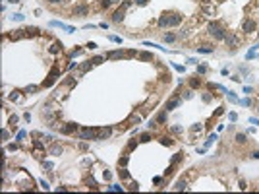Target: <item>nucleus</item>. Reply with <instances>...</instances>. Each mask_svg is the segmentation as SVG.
<instances>
[{"label":"nucleus","mask_w":259,"mask_h":194,"mask_svg":"<svg viewBox=\"0 0 259 194\" xmlns=\"http://www.w3.org/2000/svg\"><path fill=\"white\" fill-rule=\"evenodd\" d=\"M207 29H209V35H211V37H215V39H219V41H224V37H226V29L223 27V25H219L216 22H211Z\"/></svg>","instance_id":"nucleus-1"},{"label":"nucleus","mask_w":259,"mask_h":194,"mask_svg":"<svg viewBox=\"0 0 259 194\" xmlns=\"http://www.w3.org/2000/svg\"><path fill=\"white\" fill-rule=\"evenodd\" d=\"M79 138L81 140H99V134H97V130H93V128H83L81 132H79Z\"/></svg>","instance_id":"nucleus-2"},{"label":"nucleus","mask_w":259,"mask_h":194,"mask_svg":"<svg viewBox=\"0 0 259 194\" xmlns=\"http://www.w3.org/2000/svg\"><path fill=\"white\" fill-rule=\"evenodd\" d=\"M224 43H226V47H232V49H236L240 41H238V37H236L234 33H226V37H224Z\"/></svg>","instance_id":"nucleus-3"},{"label":"nucleus","mask_w":259,"mask_h":194,"mask_svg":"<svg viewBox=\"0 0 259 194\" xmlns=\"http://www.w3.org/2000/svg\"><path fill=\"white\" fill-rule=\"evenodd\" d=\"M255 27H257V23L253 22V19H246V22L242 23V29H244L246 33H251V31H255Z\"/></svg>","instance_id":"nucleus-4"},{"label":"nucleus","mask_w":259,"mask_h":194,"mask_svg":"<svg viewBox=\"0 0 259 194\" xmlns=\"http://www.w3.org/2000/svg\"><path fill=\"white\" fill-rule=\"evenodd\" d=\"M180 22H182L180 14H168V25H178Z\"/></svg>","instance_id":"nucleus-5"},{"label":"nucleus","mask_w":259,"mask_h":194,"mask_svg":"<svg viewBox=\"0 0 259 194\" xmlns=\"http://www.w3.org/2000/svg\"><path fill=\"white\" fill-rule=\"evenodd\" d=\"M87 14V4H79L73 8V16H85Z\"/></svg>","instance_id":"nucleus-6"},{"label":"nucleus","mask_w":259,"mask_h":194,"mask_svg":"<svg viewBox=\"0 0 259 194\" xmlns=\"http://www.w3.org/2000/svg\"><path fill=\"white\" fill-rule=\"evenodd\" d=\"M76 130H77V124H72L70 122V124H66V126H62L60 132L62 134H72V132H76Z\"/></svg>","instance_id":"nucleus-7"},{"label":"nucleus","mask_w":259,"mask_h":194,"mask_svg":"<svg viewBox=\"0 0 259 194\" xmlns=\"http://www.w3.org/2000/svg\"><path fill=\"white\" fill-rule=\"evenodd\" d=\"M124 10H126V8L116 10V12L112 14V22H116V23H118V22H122V19H124Z\"/></svg>","instance_id":"nucleus-8"},{"label":"nucleus","mask_w":259,"mask_h":194,"mask_svg":"<svg viewBox=\"0 0 259 194\" xmlns=\"http://www.w3.org/2000/svg\"><path fill=\"white\" fill-rule=\"evenodd\" d=\"M122 56H124L122 51H110V52H107V58H122Z\"/></svg>","instance_id":"nucleus-9"},{"label":"nucleus","mask_w":259,"mask_h":194,"mask_svg":"<svg viewBox=\"0 0 259 194\" xmlns=\"http://www.w3.org/2000/svg\"><path fill=\"white\" fill-rule=\"evenodd\" d=\"M162 39H165L166 43H174V41H176L178 37H176V35H174V33H170V31H166V33L162 35Z\"/></svg>","instance_id":"nucleus-10"},{"label":"nucleus","mask_w":259,"mask_h":194,"mask_svg":"<svg viewBox=\"0 0 259 194\" xmlns=\"http://www.w3.org/2000/svg\"><path fill=\"white\" fill-rule=\"evenodd\" d=\"M110 132H112L110 128H101V130H99V140H104V138H108V136H110Z\"/></svg>","instance_id":"nucleus-11"},{"label":"nucleus","mask_w":259,"mask_h":194,"mask_svg":"<svg viewBox=\"0 0 259 194\" xmlns=\"http://www.w3.org/2000/svg\"><path fill=\"white\" fill-rule=\"evenodd\" d=\"M178 105H180V99H170V101L166 103V111H170V109H176Z\"/></svg>","instance_id":"nucleus-12"},{"label":"nucleus","mask_w":259,"mask_h":194,"mask_svg":"<svg viewBox=\"0 0 259 194\" xmlns=\"http://www.w3.org/2000/svg\"><path fill=\"white\" fill-rule=\"evenodd\" d=\"M62 153V146H58V144H54L50 148V155H60Z\"/></svg>","instance_id":"nucleus-13"},{"label":"nucleus","mask_w":259,"mask_h":194,"mask_svg":"<svg viewBox=\"0 0 259 194\" xmlns=\"http://www.w3.org/2000/svg\"><path fill=\"white\" fill-rule=\"evenodd\" d=\"M174 190H188L186 181H178V182H176V186H174Z\"/></svg>","instance_id":"nucleus-14"},{"label":"nucleus","mask_w":259,"mask_h":194,"mask_svg":"<svg viewBox=\"0 0 259 194\" xmlns=\"http://www.w3.org/2000/svg\"><path fill=\"white\" fill-rule=\"evenodd\" d=\"M158 25H161V27H166V25H168V14H165V16L158 18Z\"/></svg>","instance_id":"nucleus-15"},{"label":"nucleus","mask_w":259,"mask_h":194,"mask_svg":"<svg viewBox=\"0 0 259 194\" xmlns=\"http://www.w3.org/2000/svg\"><path fill=\"white\" fill-rule=\"evenodd\" d=\"M236 142L238 144H246L247 142V136L246 134H236Z\"/></svg>","instance_id":"nucleus-16"},{"label":"nucleus","mask_w":259,"mask_h":194,"mask_svg":"<svg viewBox=\"0 0 259 194\" xmlns=\"http://www.w3.org/2000/svg\"><path fill=\"white\" fill-rule=\"evenodd\" d=\"M197 52H203V55H209V52H213V47H197Z\"/></svg>","instance_id":"nucleus-17"},{"label":"nucleus","mask_w":259,"mask_h":194,"mask_svg":"<svg viewBox=\"0 0 259 194\" xmlns=\"http://www.w3.org/2000/svg\"><path fill=\"white\" fill-rule=\"evenodd\" d=\"M139 58L141 60H153V55L151 52H139Z\"/></svg>","instance_id":"nucleus-18"},{"label":"nucleus","mask_w":259,"mask_h":194,"mask_svg":"<svg viewBox=\"0 0 259 194\" xmlns=\"http://www.w3.org/2000/svg\"><path fill=\"white\" fill-rule=\"evenodd\" d=\"M165 120H166V111H162V113H158V115H157V122H161V124H162Z\"/></svg>","instance_id":"nucleus-19"},{"label":"nucleus","mask_w":259,"mask_h":194,"mask_svg":"<svg viewBox=\"0 0 259 194\" xmlns=\"http://www.w3.org/2000/svg\"><path fill=\"white\" fill-rule=\"evenodd\" d=\"M189 86H192V87H199V86H201V80H199V78H193V80L189 82Z\"/></svg>","instance_id":"nucleus-20"},{"label":"nucleus","mask_w":259,"mask_h":194,"mask_svg":"<svg viewBox=\"0 0 259 194\" xmlns=\"http://www.w3.org/2000/svg\"><path fill=\"white\" fill-rule=\"evenodd\" d=\"M215 140H216V134H211V136H209V138H207V144H205V148H209V146H211V144H213V142H215Z\"/></svg>","instance_id":"nucleus-21"},{"label":"nucleus","mask_w":259,"mask_h":194,"mask_svg":"<svg viewBox=\"0 0 259 194\" xmlns=\"http://www.w3.org/2000/svg\"><path fill=\"white\" fill-rule=\"evenodd\" d=\"M91 66H93V62L89 60V62H85V64L81 66V72H87V70H91Z\"/></svg>","instance_id":"nucleus-22"},{"label":"nucleus","mask_w":259,"mask_h":194,"mask_svg":"<svg viewBox=\"0 0 259 194\" xmlns=\"http://www.w3.org/2000/svg\"><path fill=\"white\" fill-rule=\"evenodd\" d=\"M161 144H165V146H172V138H161Z\"/></svg>","instance_id":"nucleus-23"},{"label":"nucleus","mask_w":259,"mask_h":194,"mask_svg":"<svg viewBox=\"0 0 259 194\" xmlns=\"http://www.w3.org/2000/svg\"><path fill=\"white\" fill-rule=\"evenodd\" d=\"M37 90H39L37 86H27V87H25V91H27V93H35Z\"/></svg>","instance_id":"nucleus-24"},{"label":"nucleus","mask_w":259,"mask_h":194,"mask_svg":"<svg viewBox=\"0 0 259 194\" xmlns=\"http://www.w3.org/2000/svg\"><path fill=\"white\" fill-rule=\"evenodd\" d=\"M60 47H62L60 43H54V45L50 47V52H58V51H60Z\"/></svg>","instance_id":"nucleus-25"},{"label":"nucleus","mask_w":259,"mask_h":194,"mask_svg":"<svg viewBox=\"0 0 259 194\" xmlns=\"http://www.w3.org/2000/svg\"><path fill=\"white\" fill-rule=\"evenodd\" d=\"M205 72H207V66H205V64L197 66V74H205Z\"/></svg>","instance_id":"nucleus-26"},{"label":"nucleus","mask_w":259,"mask_h":194,"mask_svg":"<svg viewBox=\"0 0 259 194\" xmlns=\"http://www.w3.org/2000/svg\"><path fill=\"white\" fill-rule=\"evenodd\" d=\"M128 161H130V157H128V155H124L122 159H120V165H122V167H126V165H128Z\"/></svg>","instance_id":"nucleus-27"},{"label":"nucleus","mask_w":259,"mask_h":194,"mask_svg":"<svg viewBox=\"0 0 259 194\" xmlns=\"http://www.w3.org/2000/svg\"><path fill=\"white\" fill-rule=\"evenodd\" d=\"M120 177H122V179H130V173L126 171V169H122V171H120Z\"/></svg>","instance_id":"nucleus-28"},{"label":"nucleus","mask_w":259,"mask_h":194,"mask_svg":"<svg viewBox=\"0 0 259 194\" xmlns=\"http://www.w3.org/2000/svg\"><path fill=\"white\" fill-rule=\"evenodd\" d=\"M91 62H93V64H101V62H103V56H95Z\"/></svg>","instance_id":"nucleus-29"},{"label":"nucleus","mask_w":259,"mask_h":194,"mask_svg":"<svg viewBox=\"0 0 259 194\" xmlns=\"http://www.w3.org/2000/svg\"><path fill=\"white\" fill-rule=\"evenodd\" d=\"M180 159H182V153H176V155L172 157V163H178V161H180Z\"/></svg>","instance_id":"nucleus-30"},{"label":"nucleus","mask_w":259,"mask_h":194,"mask_svg":"<svg viewBox=\"0 0 259 194\" xmlns=\"http://www.w3.org/2000/svg\"><path fill=\"white\" fill-rule=\"evenodd\" d=\"M134 2L137 4V6H145V4L149 2V0H134Z\"/></svg>","instance_id":"nucleus-31"},{"label":"nucleus","mask_w":259,"mask_h":194,"mask_svg":"<svg viewBox=\"0 0 259 194\" xmlns=\"http://www.w3.org/2000/svg\"><path fill=\"white\" fill-rule=\"evenodd\" d=\"M149 140H151L149 134H141V142H149Z\"/></svg>","instance_id":"nucleus-32"},{"label":"nucleus","mask_w":259,"mask_h":194,"mask_svg":"<svg viewBox=\"0 0 259 194\" xmlns=\"http://www.w3.org/2000/svg\"><path fill=\"white\" fill-rule=\"evenodd\" d=\"M130 190H139V185H137V182H131V185H130Z\"/></svg>","instance_id":"nucleus-33"},{"label":"nucleus","mask_w":259,"mask_h":194,"mask_svg":"<svg viewBox=\"0 0 259 194\" xmlns=\"http://www.w3.org/2000/svg\"><path fill=\"white\" fill-rule=\"evenodd\" d=\"M110 2H112V0H103L101 6H103V8H108V6H110Z\"/></svg>","instance_id":"nucleus-34"},{"label":"nucleus","mask_w":259,"mask_h":194,"mask_svg":"<svg viewBox=\"0 0 259 194\" xmlns=\"http://www.w3.org/2000/svg\"><path fill=\"white\" fill-rule=\"evenodd\" d=\"M240 103H242V105H246V107H250V105H251V99H242Z\"/></svg>","instance_id":"nucleus-35"},{"label":"nucleus","mask_w":259,"mask_h":194,"mask_svg":"<svg viewBox=\"0 0 259 194\" xmlns=\"http://www.w3.org/2000/svg\"><path fill=\"white\" fill-rule=\"evenodd\" d=\"M8 150H10V151H14V150H18V144H10V146H8Z\"/></svg>","instance_id":"nucleus-36"},{"label":"nucleus","mask_w":259,"mask_h":194,"mask_svg":"<svg viewBox=\"0 0 259 194\" xmlns=\"http://www.w3.org/2000/svg\"><path fill=\"white\" fill-rule=\"evenodd\" d=\"M240 188H242V190H246V188H247V185H246V181H240Z\"/></svg>","instance_id":"nucleus-37"},{"label":"nucleus","mask_w":259,"mask_h":194,"mask_svg":"<svg viewBox=\"0 0 259 194\" xmlns=\"http://www.w3.org/2000/svg\"><path fill=\"white\" fill-rule=\"evenodd\" d=\"M14 19H18V22H22V19H23V16H22V14H15V16H14Z\"/></svg>","instance_id":"nucleus-38"},{"label":"nucleus","mask_w":259,"mask_h":194,"mask_svg":"<svg viewBox=\"0 0 259 194\" xmlns=\"http://www.w3.org/2000/svg\"><path fill=\"white\" fill-rule=\"evenodd\" d=\"M130 4H131V0H124V4H122V8H128V6H130Z\"/></svg>","instance_id":"nucleus-39"},{"label":"nucleus","mask_w":259,"mask_h":194,"mask_svg":"<svg viewBox=\"0 0 259 194\" xmlns=\"http://www.w3.org/2000/svg\"><path fill=\"white\" fill-rule=\"evenodd\" d=\"M135 144H137V142H135V140H131V142L128 144V148H130V150H131V148H135Z\"/></svg>","instance_id":"nucleus-40"},{"label":"nucleus","mask_w":259,"mask_h":194,"mask_svg":"<svg viewBox=\"0 0 259 194\" xmlns=\"http://www.w3.org/2000/svg\"><path fill=\"white\" fill-rule=\"evenodd\" d=\"M250 122H251V124H257V126H259V118H250Z\"/></svg>","instance_id":"nucleus-41"},{"label":"nucleus","mask_w":259,"mask_h":194,"mask_svg":"<svg viewBox=\"0 0 259 194\" xmlns=\"http://www.w3.org/2000/svg\"><path fill=\"white\" fill-rule=\"evenodd\" d=\"M251 157H255V159H259V151H253V153H251Z\"/></svg>","instance_id":"nucleus-42"},{"label":"nucleus","mask_w":259,"mask_h":194,"mask_svg":"<svg viewBox=\"0 0 259 194\" xmlns=\"http://www.w3.org/2000/svg\"><path fill=\"white\" fill-rule=\"evenodd\" d=\"M49 2H50V4H58V2H60V0H49Z\"/></svg>","instance_id":"nucleus-43"},{"label":"nucleus","mask_w":259,"mask_h":194,"mask_svg":"<svg viewBox=\"0 0 259 194\" xmlns=\"http://www.w3.org/2000/svg\"><path fill=\"white\" fill-rule=\"evenodd\" d=\"M201 2H203V4H209V2H213V0H201Z\"/></svg>","instance_id":"nucleus-44"},{"label":"nucleus","mask_w":259,"mask_h":194,"mask_svg":"<svg viewBox=\"0 0 259 194\" xmlns=\"http://www.w3.org/2000/svg\"><path fill=\"white\" fill-rule=\"evenodd\" d=\"M10 2H19V0H10Z\"/></svg>","instance_id":"nucleus-45"},{"label":"nucleus","mask_w":259,"mask_h":194,"mask_svg":"<svg viewBox=\"0 0 259 194\" xmlns=\"http://www.w3.org/2000/svg\"><path fill=\"white\" fill-rule=\"evenodd\" d=\"M257 113H259V107H257Z\"/></svg>","instance_id":"nucleus-46"}]
</instances>
